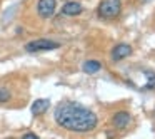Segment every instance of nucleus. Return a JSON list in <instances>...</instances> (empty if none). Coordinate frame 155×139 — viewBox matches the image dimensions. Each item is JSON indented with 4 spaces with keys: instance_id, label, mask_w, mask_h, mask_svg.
Masks as SVG:
<instances>
[{
    "instance_id": "nucleus-1",
    "label": "nucleus",
    "mask_w": 155,
    "mask_h": 139,
    "mask_svg": "<svg viewBox=\"0 0 155 139\" xmlns=\"http://www.w3.org/2000/svg\"><path fill=\"white\" fill-rule=\"evenodd\" d=\"M54 119L60 127L72 132H92L98 122L94 111L75 101H62L57 104Z\"/></svg>"
},
{
    "instance_id": "nucleus-2",
    "label": "nucleus",
    "mask_w": 155,
    "mask_h": 139,
    "mask_svg": "<svg viewBox=\"0 0 155 139\" xmlns=\"http://www.w3.org/2000/svg\"><path fill=\"white\" fill-rule=\"evenodd\" d=\"M122 12V0H102L98 5V15L105 20L118 17Z\"/></svg>"
},
{
    "instance_id": "nucleus-3",
    "label": "nucleus",
    "mask_w": 155,
    "mask_h": 139,
    "mask_svg": "<svg viewBox=\"0 0 155 139\" xmlns=\"http://www.w3.org/2000/svg\"><path fill=\"white\" fill-rule=\"evenodd\" d=\"M60 44L50 39H37V40H32L28 44H25V50L27 52H42V50H54L58 49Z\"/></svg>"
},
{
    "instance_id": "nucleus-4",
    "label": "nucleus",
    "mask_w": 155,
    "mask_h": 139,
    "mask_svg": "<svg viewBox=\"0 0 155 139\" xmlns=\"http://www.w3.org/2000/svg\"><path fill=\"white\" fill-rule=\"evenodd\" d=\"M57 0H38L37 2V14L40 19H50L55 14Z\"/></svg>"
},
{
    "instance_id": "nucleus-5",
    "label": "nucleus",
    "mask_w": 155,
    "mask_h": 139,
    "mask_svg": "<svg viewBox=\"0 0 155 139\" xmlns=\"http://www.w3.org/2000/svg\"><path fill=\"white\" fill-rule=\"evenodd\" d=\"M130 119H132V116L128 111H118L112 117V126L115 129H120V131L122 129H127L128 124H130Z\"/></svg>"
},
{
    "instance_id": "nucleus-6",
    "label": "nucleus",
    "mask_w": 155,
    "mask_h": 139,
    "mask_svg": "<svg viewBox=\"0 0 155 139\" xmlns=\"http://www.w3.org/2000/svg\"><path fill=\"white\" fill-rule=\"evenodd\" d=\"M132 54V45L130 44H117L114 49H112V62H120L124 61L125 57H128V55Z\"/></svg>"
},
{
    "instance_id": "nucleus-7",
    "label": "nucleus",
    "mask_w": 155,
    "mask_h": 139,
    "mask_svg": "<svg viewBox=\"0 0 155 139\" xmlns=\"http://www.w3.org/2000/svg\"><path fill=\"white\" fill-rule=\"evenodd\" d=\"M84 7H82L80 2H67V4L62 7V14L68 15V17H75V15H80Z\"/></svg>"
},
{
    "instance_id": "nucleus-8",
    "label": "nucleus",
    "mask_w": 155,
    "mask_h": 139,
    "mask_svg": "<svg viewBox=\"0 0 155 139\" xmlns=\"http://www.w3.org/2000/svg\"><path fill=\"white\" fill-rule=\"evenodd\" d=\"M48 107H50V99H37V101H34L30 111L34 116H40L44 112H47Z\"/></svg>"
},
{
    "instance_id": "nucleus-9",
    "label": "nucleus",
    "mask_w": 155,
    "mask_h": 139,
    "mask_svg": "<svg viewBox=\"0 0 155 139\" xmlns=\"http://www.w3.org/2000/svg\"><path fill=\"white\" fill-rule=\"evenodd\" d=\"M100 69H102V64L98 61H85L84 65H82V71L85 74H97Z\"/></svg>"
},
{
    "instance_id": "nucleus-10",
    "label": "nucleus",
    "mask_w": 155,
    "mask_h": 139,
    "mask_svg": "<svg viewBox=\"0 0 155 139\" xmlns=\"http://www.w3.org/2000/svg\"><path fill=\"white\" fill-rule=\"evenodd\" d=\"M12 99V94L7 87H0V102H8Z\"/></svg>"
},
{
    "instance_id": "nucleus-11",
    "label": "nucleus",
    "mask_w": 155,
    "mask_h": 139,
    "mask_svg": "<svg viewBox=\"0 0 155 139\" xmlns=\"http://www.w3.org/2000/svg\"><path fill=\"white\" fill-rule=\"evenodd\" d=\"M145 75H147V84H145V89H155V74L153 72H145Z\"/></svg>"
},
{
    "instance_id": "nucleus-12",
    "label": "nucleus",
    "mask_w": 155,
    "mask_h": 139,
    "mask_svg": "<svg viewBox=\"0 0 155 139\" xmlns=\"http://www.w3.org/2000/svg\"><path fill=\"white\" fill-rule=\"evenodd\" d=\"M38 136L34 134V132H27V134H24V139H37Z\"/></svg>"
}]
</instances>
